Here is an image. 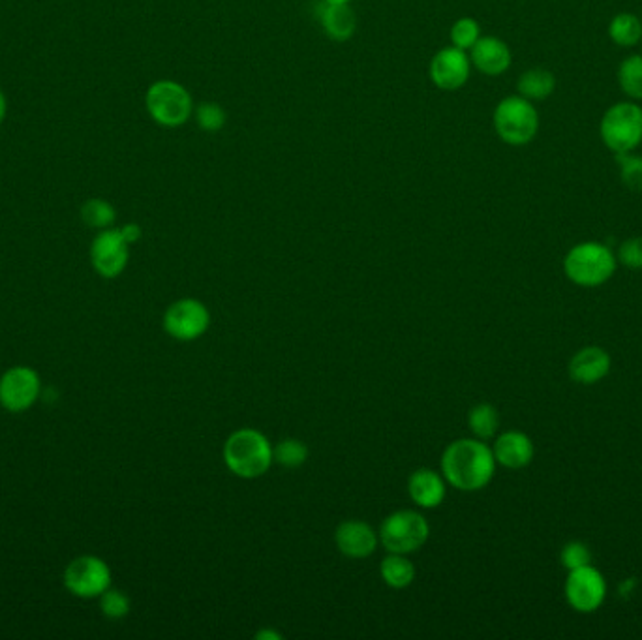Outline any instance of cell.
<instances>
[{
	"label": "cell",
	"mask_w": 642,
	"mask_h": 640,
	"mask_svg": "<svg viewBox=\"0 0 642 640\" xmlns=\"http://www.w3.org/2000/svg\"><path fill=\"white\" fill-rule=\"evenodd\" d=\"M320 23L325 34L335 42L350 40L357 29V19L350 4L321 0Z\"/></svg>",
	"instance_id": "ac0fdd59"
},
{
	"label": "cell",
	"mask_w": 642,
	"mask_h": 640,
	"mask_svg": "<svg viewBox=\"0 0 642 640\" xmlns=\"http://www.w3.org/2000/svg\"><path fill=\"white\" fill-rule=\"evenodd\" d=\"M494 130L507 145L522 147L534 141L539 130V113L522 96H507L494 109Z\"/></svg>",
	"instance_id": "277c9868"
},
{
	"label": "cell",
	"mask_w": 642,
	"mask_h": 640,
	"mask_svg": "<svg viewBox=\"0 0 642 640\" xmlns=\"http://www.w3.org/2000/svg\"><path fill=\"white\" fill-rule=\"evenodd\" d=\"M430 79L442 91H459L470 79L472 61L468 51L451 46L440 49L430 61Z\"/></svg>",
	"instance_id": "4fadbf2b"
},
{
	"label": "cell",
	"mask_w": 642,
	"mask_h": 640,
	"mask_svg": "<svg viewBox=\"0 0 642 640\" xmlns=\"http://www.w3.org/2000/svg\"><path fill=\"white\" fill-rule=\"evenodd\" d=\"M194 119L198 122L201 130L220 132L226 126L228 115H226L224 107L218 106L214 102H203V104L194 107Z\"/></svg>",
	"instance_id": "83f0119b"
},
{
	"label": "cell",
	"mask_w": 642,
	"mask_h": 640,
	"mask_svg": "<svg viewBox=\"0 0 642 640\" xmlns=\"http://www.w3.org/2000/svg\"><path fill=\"white\" fill-rule=\"evenodd\" d=\"M130 244L121 229H102L91 244V263L94 271L102 278H117L123 275L130 260Z\"/></svg>",
	"instance_id": "7c38bea8"
},
{
	"label": "cell",
	"mask_w": 642,
	"mask_h": 640,
	"mask_svg": "<svg viewBox=\"0 0 642 640\" xmlns=\"http://www.w3.org/2000/svg\"><path fill=\"white\" fill-rule=\"evenodd\" d=\"M380 535L363 520H344L335 532L337 547L344 556L361 560L374 554Z\"/></svg>",
	"instance_id": "5bb4252c"
},
{
	"label": "cell",
	"mask_w": 642,
	"mask_h": 640,
	"mask_svg": "<svg viewBox=\"0 0 642 640\" xmlns=\"http://www.w3.org/2000/svg\"><path fill=\"white\" fill-rule=\"evenodd\" d=\"M554 89H556V77L545 68H534L524 72L517 83L520 96L530 102L549 98Z\"/></svg>",
	"instance_id": "ffe728a7"
},
{
	"label": "cell",
	"mask_w": 642,
	"mask_h": 640,
	"mask_svg": "<svg viewBox=\"0 0 642 640\" xmlns=\"http://www.w3.org/2000/svg\"><path fill=\"white\" fill-rule=\"evenodd\" d=\"M618 260L627 269L641 271L642 269V237H633L620 244L618 248Z\"/></svg>",
	"instance_id": "1f68e13d"
},
{
	"label": "cell",
	"mask_w": 642,
	"mask_h": 640,
	"mask_svg": "<svg viewBox=\"0 0 642 640\" xmlns=\"http://www.w3.org/2000/svg\"><path fill=\"white\" fill-rule=\"evenodd\" d=\"M611 370V355L603 348H584L577 351L569 363V376L584 385L603 380Z\"/></svg>",
	"instance_id": "e0dca14e"
},
{
	"label": "cell",
	"mask_w": 642,
	"mask_h": 640,
	"mask_svg": "<svg viewBox=\"0 0 642 640\" xmlns=\"http://www.w3.org/2000/svg\"><path fill=\"white\" fill-rule=\"evenodd\" d=\"M616 162L620 164V177L624 186L633 192H642V156L616 154Z\"/></svg>",
	"instance_id": "f1b7e54d"
},
{
	"label": "cell",
	"mask_w": 642,
	"mask_h": 640,
	"mask_svg": "<svg viewBox=\"0 0 642 640\" xmlns=\"http://www.w3.org/2000/svg\"><path fill=\"white\" fill-rule=\"evenodd\" d=\"M408 492L413 502L423 509H434L445 500V479L440 473L421 468L412 473Z\"/></svg>",
	"instance_id": "d6986e66"
},
{
	"label": "cell",
	"mask_w": 642,
	"mask_h": 640,
	"mask_svg": "<svg viewBox=\"0 0 642 640\" xmlns=\"http://www.w3.org/2000/svg\"><path fill=\"white\" fill-rule=\"evenodd\" d=\"M4 117H6V98L0 92V122L4 121Z\"/></svg>",
	"instance_id": "e575fe53"
},
{
	"label": "cell",
	"mask_w": 642,
	"mask_h": 640,
	"mask_svg": "<svg viewBox=\"0 0 642 640\" xmlns=\"http://www.w3.org/2000/svg\"><path fill=\"white\" fill-rule=\"evenodd\" d=\"M567 603L582 614L596 612L607 597L605 577L592 565L569 571L566 580Z\"/></svg>",
	"instance_id": "8fae6325"
},
{
	"label": "cell",
	"mask_w": 642,
	"mask_h": 640,
	"mask_svg": "<svg viewBox=\"0 0 642 640\" xmlns=\"http://www.w3.org/2000/svg\"><path fill=\"white\" fill-rule=\"evenodd\" d=\"M449 38H451V46L459 47L462 51H470L481 38V27L472 17H460L459 21L453 23Z\"/></svg>",
	"instance_id": "4316f807"
},
{
	"label": "cell",
	"mask_w": 642,
	"mask_h": 640,
	"mask_svg": "<svg viewBox=\"0 0 642 640\" xmlns=\"http://www.w3.org/2000/svg\"><path fill=\"white\" fill-rule=\"evenodd\" d=\"M256 639H261V640H278L282 639V635L278 633V631H271V629H263V631H260L258 635H256Z\"/></svg>",
	"instance_id": "836d02e7"
},
{
	"label": "cell",
	"mask_w": 642,
	"mask_h": 640,
	"mask_svg": "<svg viewBox=\"0 0 642 640\" xmlns=\"http://www.w3.org/2000/svg\"><path fill=\"white\" fill-rule=\"evenodd\" d=\"M224 462L241 479H258L275 462L273 445L254 428L235 430L224 443Z\"/></svg>",
	"instance_id": "7a4b0ae2"
},
{
	"label": "cell",
	"mask_w": 642,
	"mask_h": 640,
	"mask_svg": "<svg viewBox=\"0 0 642 640\" xmlns=\"http://www.w3.org/2000/svg\"><path fill=\"white\" fill-rule=\"evenodd\" d=\"M618 81L624 94L631 100H642V55H631L624 59L618 70Z\"/></svg>",
	"instance_id": "cb8c5ba5"
},
{
	"label": "cell",
	"mask_w": 642,
	"mask_h": 640,
	"mask_svg": "<svg viewBox=\"0 0 642 640\" xmlns=\"http://www.w3.org/2000/svg\"><path fill=\"white\" fill-rule=\"evenodd\" d=\"M599 132L614 154L633 153L642 143V109L633 102H620L607 109Z\"/></svg>",
	"instance_id": "8992f818"
},
{
	"label": "cell",
	"mask_w": 642,
	"mask_h": 640,
	"mask_svg": "<svg viewBox=\"0 0 642 640\" xmlns=\"http://www.w3.org/2000/svg\"><path fill=\"white\" fill-rule=\"evenodd\" d=\"M42 393V378L31 366H12L0 378V406L10 413L31 410Z\"/></svg>",
	"instance_id": "9c48e42d"
},
{
	"label": "cell",
	"mask_w": 642,
	"mask_h": 640,
	"mask_svg": "<svg viewBox=\"0 0 642 640\" xmlns=\"http://www.w3.org/2000/svg\"><path fill=\"white\" fill-rule=\"evenodd\" d=\"M567 278L581 288H597L616 273V258L611 248L601 243H581L567 252L564 260Z\"/></svg>",
	"instance_id": "3957f363"
},
{
	"label": "cell",
	"mask_w": 642,
	"mask_h": 640,
	"mask_svg": "<svg viewBox=\"0 0 642 640\" xmlns=\"http://www.w3.org/2000/svg\"><path fill=\"white\" fill-rule=\"evenodd\" d=\"M211 325L207 306L198 299H181L169 306L164 314V329L179 342H192L205 335Z\"/></svg>",
	"instance_id": "30bf717a"
},
{
	"label": "cell",
	"mask_w": 642,
	"mask_h": 640,
	"mask_svg": "<svg viewBox=\"0 0 642 640\" xmlns=\"http://www.w3.org/2000/svg\"><path fill=\"white\" fill-rule=\"evenodd\" d=\"M81 218L91 228L107 229L113 226L117 213H115L113 205L107 203L106 199L92 198L83 203Z\"/></svg>",
	"instance_id": "d4e9b609"
},
{
	"label": "cell",
	"mask_w": 642,
	"mask_h": 640,
	"mask_svg": "<svg viewBox=\"0 0 642 640\" xmlns=\"http://www.w3.org/2000/svg\"><path fill=\"white\" fill-rule=\"evenodd\" d=\"M492 453L496 458V464H502L509 470H520L532 462L535 449L534 443L524 432L509 430L496 438Z\"/></svg>",
	"instance_id": "2e32d148"
},
{
	"label": "cell",
	"mask_w": 642,
	"mask_h": 640,
	"mask_svg": "<svg viewBox=\"0 0 642 640\" xmlns=\"http://www.w3.org/2000/svg\"><path fill=\"white\" fill-rule=\"evenodd\" d=\"M121 233H123V237L128 244L138 243L139 239H141V228H139L138 224H126L121 228Z\"/></svg>",
	"instance_id": "d6a6232c"
},
{
	"label": "cell",
	"mask_w": 642,
	"mask_h": 640,
	"mask_svg": "<svg viewBox=\"0 0 642 640\" xmlns=\"http://www.w3.org/2000/svg\"><path fill=\"white\" fill-rule=\"evenodd\" d=\"M64 588L79 599H98L111 588V569L98 556H79L64 569Z\"/></svg>",
	"instance_id": "ba28073f"
},
{
	"label": "cell",
	"mask_w": 642,
	"mask_h": 640,
	"mask_svg": "<svg viewBox=\"0 0 642 640\" xmlns=\"http://www.w3.org/2000/svg\"><path fill=\"white\" fill-rule=\"evenodd\" d=\"M609 36L616 46H637L642 40L641 19L633 14H618L609 25Z\"/></svg>",
	"instance_id": "7402d4cb"
},
{
	"label": "cell",
	"mask_w": 642,
	"mask_h": 640,
	"mask_svg": "<svg viewBox=\"0 0 642 640\" xmlns=\"http://www.w3.org/2000/svg\"><path fill=\"white\" fill-rule=\"evenodd\" d=\"M145 106L153 121L164 128H179L194 117V100L181 83L156 81L145 96Z\"/></svg>",
	"instance_id": "5b68a950"
},
{
	"label": "cell",
	"mask_w": 642,
	"mask_h": 640,
	"mask_svg": "<svg viewBox=\"0 0 642 640\" xmlns=\"http://www.w3.org/2000/svg\"><path fill=\"white\" fill-rule=\"evenodd\" d=\"M560 558H562V564H564L567 571H573V569L592 564V552L581 541L567 543L566 547L562 549Z\"/></svg>",
	"instance_id": "4dcf8cb0"
},
{
	"label": "cell",
	"mask_w": 642,
	"mask_h": 640,
	"mask_svg": "<svg viewBox=\"0 0 642 640\" xmlns=\"http://www.w3.org/2000/svg\"><path fill=\"white\" fill-rule=\"evenodd\" d=\"M325 2H335V4H350L352 0H325Z\"/></svg>",
	"instance_id": "d590c367"
},
{
	"label": "cell",
	"mask_w": 642,
	"mask_h": 640,
	"mask_svg": "<svg viewBox=\"0 0 642 640\" xmlns=\"http://www.w3.org/2000/svg\"><path fill=\"white\" fill-rule=\"evenodd\" d=\"M470 61L485 76H502L509 70L513 55L509 46L496 36H481L472 49Z\"/></svg>",
	"instance_id": "9a60e30c"
},
{
	"label": "cell",
	"mask_w": 642,
	"mask_h": 640,
	"mask_svg": "<svg viewBox=\"0 0 642 640\" xmlns=\"http://www.w3.org/2000/svg\"><path fill=\"white\" fill-rule=\"evenodd\" d=\"M380 573H382L383 582L395 590L408 588L415 579V567L406 558V554L389 552V556L382 562Z\"/></svg>",
	"instance_id": "44dd1931"
},
{
	"label": "cell",
	"mask_w": 642,
	"mask_h": 640,
	"mask_svg": "<svg viewBox=\"0 0 642 640\" xmlns=\"http://www.w3.org/2000/svg\"><path fill=\"white\" fill-rule=\"evenodd\" d=\"M380 539L387 552L412 554L428 541L430 526L427 519L417 511H395L380 526Z\"/></svg>",
	"instance_id": "52a82bcc"
},
{
	"label": "cell",
	"mask_w": 642,
	"mask_h": 640,
	"mask_svg": "<svg viewBox=\"0 0 642 640\" xmlns=\"http://www.w3.org/2000/svg\"><path fill=\"white\" fill-rule=\"evenodd\" d=\"M100 599V609L102 614L109 620H121L128 616L130 612V597L121 592V590H106L104 594L98 597Z\"/></svg>",
	"instance_id": "f546056e"
},
{
	"label": "cell",
	"mask_w": 642,
	"mask_h": 640,
	"mask_svg": "<svg viewBox=\"0 0 642 640\" xmlns=\"http://www.w3.org/2000/svg\"><path fill=\"white\" fill-rule=\"evenodd\" d=\"M468 425L472 428L477 440H490L500 427L498 410L490 404H477L468 415Z\"/></svg>",
	"instance_id": "603a6c76"
},
{
	"label": "cell",
	"mask_w": 642,
	"mask_h": 640,
	"mask_svg": "<svg viewBox=\"0 0 642 640\" xmlns=\"http://www.w3.org/2000/svg\"><path fill=\"white\" fill-rule=\"evenodd\" d=\"M273 455L275 460L284 466V468H299L303 466L308 458V447L305 442L295 440V438H288L282 440L276 447H273Z\"/></svg>",
	"instance_id": "484cf974"
},
{
	"label": "cell",
	"mask_w": 642,
	"mask_h": 640,
	"mask_svg": "<svg viewBox=\"0 0 642 640\" xmlns=\"http://www.w3.org/2000/svg\"><path fill=\"white\" fill-rule=\"evenodd\" d=\"M496 472V458L483 440L462 438L449 443L442 455V475L451 487L475 492L487 487Z\"/></svg>",
	"instance_id": "6da1fadb"
}]
</instances>
